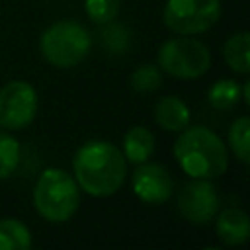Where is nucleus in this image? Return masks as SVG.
<instances>
[{"instance_id": "obj_3", "label": "nucleus", "mask_w": 250, "mask_h": 250, "mask_svg": "<svg viewBox=\"0 0 250 250\" xmlns=\"http://www.w3.org/2000/svg\"><path fill=\"white\" fill-rule=\"evenodd\" d=\"M33 205L45 221L64 223L80 205V188L68 172L47 168L33 188Z\"/></svg>"}, {"instance_id": "obj_8", "label": "nucleus", "mask_w": 250, "mask_h": 250, "mask_svg": "<svg viewBox=\"0 0 250 250\" xmlns=\"http://www.w3.org/2000/svg\"><path fill=\"white\" fill-rule=\"evenodd\" d=\"M178 209L182 217L193 225H207L219 211V195L209 180L193 178L178 193Z\"/></svg>"}, {"instance_id": "obj_7", "label": "nucleus", "mask_w": 250, "mask_h": 250, "mask_svg": "<svg viewBox=\"0 0 250 250\" xmlns=\"http://www.w3.org/2000/svg\"><path fill=\"white\" fill-rule=\"evenodd\" d=\"M37 92L25 80H12L0 88V129L20 131L37 115Z\"/></svg>"}, {"instance_id": "obj_10", "label": "nucleus", "mask_w": 250, "mask_h": 250, "mask_svg": "<svg viewBox=\"0 0 250 250\" xmlns=\"http://www.w3.org/2000/svg\"><path fill=\"white\" fill-rule=\"evenodd\" d=\"M215 230L217 236L227 246H240L250 238V219L238 207H229L215 215Z\"/></svg>"}, {"instance_id": "obj_11", "label": "nucleus", "mask_w": 250, "mask_h": 250, "mask_svg": "<svg viewBox=\"0 0 250 250\" xmlns=\"http://www.w3.org/2000/svg\"><path fill=\"white\" fill-rule=\"evenodd\" d=\"M189 107L178 96H162L154 105V121L164 131L180 133L189 125Z\"/></svg>"}, {"instance_id": "obj_16", "label": "nucleus", "mask_w": 250, "mask_h": 250, "mask_svg": "<svg viewBox=\"0 0 250 250\" xmlns=\"http://www.w3.org/2000/svg\"><path fill=\"white\" fill-rule=\"evenodd\" d=\"M248 131H250V119L246 115L234 119L229 127V146L234 152V156L242 162H250V141H248Z\"/></svg>"}, {"instance_id": "obj_15", "label": "nucleus", "mask_w": 250, "mask_h": 250, "mask_svg": "<svg viewBox=\"0 0 250 250\" xmlns=\"http://www.w3.org/2000/svg\"><path fill=\"white\" fill-rule=\"evenodd\" d=\"M240 100V86L234 80H217L209 92H207V102L221 111H227L230 107H234Z\"/></svg>"}, {"instance_id": "obj_17", "label": "nucleus", "mask_w": 250, "mask_h": 250, "mask_svg": "<svg viewBox=\"0 0 250 250\" xmlns=\"http://www.w3.org/2000/svg\"><path fill=\"white\" fill-rule=\"evenodd\" d=\"M20 162V143L6 131H0V180L10 178Z\"/></svg>"}, {"instance_id": "obj_14", "label": "nucleus", "mask_w": 250, "mask_h": 250, "mask_svg": "<svg viewBox=\"0 0 250 250\" xmlns=\"http://www.w3.org/2000/svg\"><path fill=\"white\" fill-rule=\"evenodd\" d=\"M31 246L29 229L18 219H0V250H27Z\"/></svg>"}, {"instance_id": "obj_13", "label": "nucleus", "mask_w": 250, "mask_h": 250, "mask_svg": "<svg viewBox=\"0 0 250 250\" xmlns=\"http://www.w3.org/2000/svg\"><path fill=\"white\" fill-rule=\"evenodd\" d=\"M248 47H250V39H248L246 31H238L232 37H229V41L223 47V57L230 70H234L238 74H248V70H250Z\"/></svg>"}, {"instance_id": "obj_9", "label": "nucleus", "mask_w": 250, "mask_h": 250, "mask_svg": "<svg viewBox=\"0 0 250 250\" xmlns=\"http://www.w3.org/2000/svg\"><path fill=\"white\" fill-rule=\"evenodd\" d=\"M174 180L170 172L156 162H141L133 172V193L146 205H160L170 199Z\"/></svg>"}, {"instance_id": "obj_5", "label": "nucleus", "mask_w": 250, "mask_h": 250, "mask_svg": "<svg viewBox=\"0 0 250 250\" xmlns=\"http://www.w3.org/2000/svg\"><path fill=\"white\" fill-rule=\"evenodd\" d=\"M156 61L158 68L166 74L180 80H195L209 70L211 53L201 41L189 35H180L160 45Z\"/></svg>"}, {"instance_id": "obj_20", "label": "nucleus", "mask_w": 250, "mask_h": 250, "mask_svg": "<svg viewBox=\"0 0 250 250\" xmlns=\"http://www.w3.org/2000/svg\"><path fill=\"white\" fill-rule=\"evenodd\" d=\"M84 10L94 23L105 25L107 21H113V18L117 16L119 0H86Z\"/></svg>"}, {"instance_id": "obj_4", "label": "nucleus", "mask_w": 250, "mask_h": 250, "mask_svg": "<svg viewBox=\"0 0 250 250\" xmlns=\"http://www.w3.org/2000/svg\"><path fill=\"white\" fill-rule=\"evenodd\" d=\"M92 47V37L78 21L62 20L49 25L39 39V51L43 59L57 68L76 66L86 59Z\"/></svg>"}, {"instance_id": "obj_12", "label": "nucleus", "mask_w": 250, "mask_h": 250, "mask_svg": "<svg viewBox=\"0 0 250 250\" xmlns=\"http://www.w3.org/2000/svg\"><path fill=\"white\" fill-rule=\"evenodd\" d=\"M123 156L133 164L146 162L154 152V135L143 125L131 127L123 135Z\"/></svg>"}, {"instance_id": "obj_18", "label": "nucleus", "mask_w": 250, "mask_h": 250, "mask_svg": "<svg viewBox=\"0 0 250 250\" xmlns=\"http://www.w3.org/2000/svg\"><path fill=\"white\" fill-rule=\"evenodd\" d=\"M160 84H162V74L156 64H141L131 74V88L137 94L154 92L156 88H160Z\"/></svg>"}, {"instance_id": "obj_6", "label": "nucleus", "mask_w": 250, "mask_h": 250, "mask_svg": "<svg viewBox=\"0 0 250 250\" xmlns=\"http://www.w3.org/2000/svg\"><path fill=\"white\" fill-rule=\"evenodd\" d=\"M162 18L174 33L197 35L219 21L221 0H168Z\"/></svg>"}, {"instance_id": "obj_19", "label": "nucleus", "mask_w": 250, "mask_h": 250, "mask_svg": "<svg viewBox=\"0 0 250 250\" xmlns=\"http://www.w3.org/2000/svg\"><path fill=\"white\" fill-rule=\"evenodd\" d=\"M105 25L107 27H104V31H102V43H104V47L109 53H115V55L127 51L129 45H131V33H129V29L125 25H121V23H111V21H107Z\"/></svg>"}, {"instance_id": "obj_2", "label": "nucleus", "mask_w": 250, "mask_h": 250, "mask_svg": "<svg viewBox=\"0 0 250 250\" xmlns=\"http://www.w3.org/2000/svg\"><path fill=\"white\" fill-rule=\"evenodd\" d=\"M174 156L189 178L213 180L227 172L229 150L221 137L203 127H186L174 143Z\"/></svg>"}, {"instance_id": "obj_1", "label": "nucleus", "mask_w": 250, "mask_h": 250, "mask_svg": "<svg viewBox=\"0 0 250 250\" xmlns=\"http://www.w3.org/2000/svg\"><path fill=\"white\" fill-rule=\"evenodd\" d=\"M72 172L78 188L86 193L107 197L123 186L127 160L115 145L107 141H88L74 152Z\"/></svg>"}]
</instances>
